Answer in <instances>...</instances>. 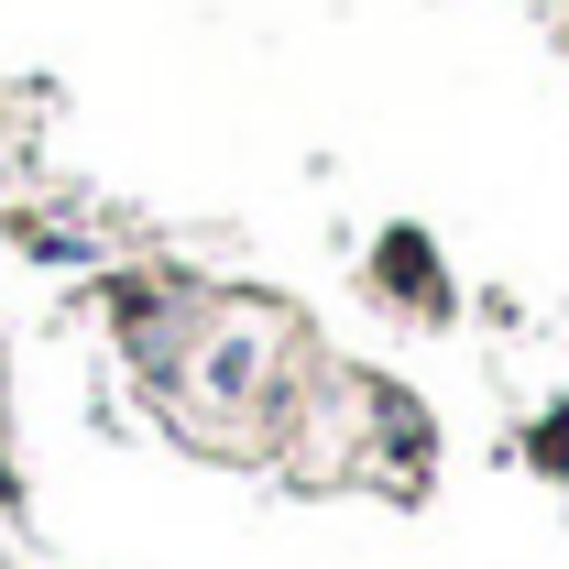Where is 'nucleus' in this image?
Instances as JSON below:
<instances>
[{
	"label": "nucleus",
	"instance_id": "obj_1",
	"mask_svg": "<svg viewBox=\"0 0 569 569\" xmlns=\"http://www.w3.org/2000/svg\"><path fill=\"white\" fill-rule=\"evenodd\" d=\"M361 296H372L395 329H417V340H438V329L471 318V284H460L449 241H438L427 219H383V230L361 241Z\"/></svg>",
	"mask_w": 569,
	"mask_h": 569
},
{
	"label": "nucleus",
	"instance_id": "obj_2",
	"mask_svg": "<svg viewBox=\"0 0 569 569\" xmlns=\"http://www.w3.org/2000/svg\"><path fill=\"white\" fill-rule=\"evenodd\" d=\"M515 449H526V471H537V482H559V493H569V395H548V406L526 417Z\"/></svg>",
	"mask_w": 569,
	"mask_h": 569
},
{
	"label": "nucleus",
	"instance_id": "obj_3",
	"mask_svg": "<svg viewBox=\"0 0 569 569\" xmlns=\"http://www.w3.org/2000/svg\"><path fill=\"white\" fill-rule=\"evenodd\" d=\"M471 318H482V329H515V318H526V307H515V296H503V284H471Z\"/></svg>",
	"mask_w": 569,
	"mask_h": 569
},
{
	"label": "nucleus",
	"instance_id": "obj_4",
	"mask_svg": "<svg viewBox=\"0 0 569 569\" xmlns=\"http://www.w3.org/2000/svg\"><path fill=\"white\" fill-rule=\"evenodd\" d=\"M559 56H569V22H559Z\"/></svg>",
	"mask_w": 569,
	"mask_h": 569
}]
</instances>
